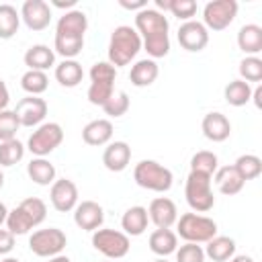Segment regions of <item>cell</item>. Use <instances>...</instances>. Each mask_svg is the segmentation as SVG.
Returning <instances> with one entry per match:
<instances>
[{
    "mask_svg": "<svg viewBox=\"0 0 262 262\" xmlns=\"http://www.w3.org/2000/svg\"><path fill=\"white\" fill-rule=\"evenodd\" d=\"M168 29V18L156 8H143L135 14V31L139 33L141 45L145 47L149 59L166 57L170 53Z\"/></svg>",
    "mask_w": 262,
    "mask_h": 262,
    "instance_id": "cell-1",
    "label": "cell"
},
{
    "mask_svg": "<svg viewBox=\"0 0 262 262\" xmlns=\"http://www.w3.org/2000/svg\"><path fill=\"white\" fill-rule=\"evenodd\" d=\"M45 217H47V205L41 199H37V196H29V199L20 201L18 207H14L12 211H8L6 229L12 235H25L33 227H37L39 223H43Z\"/></svg>",
    "mask_w": 262,
    "mask_h": 262,
    "instance_id": "cell-2",
    "label": "cell"
},
{
    "mask_svg": "<svg viewBox=\"0 0 262 262\" xmlns=\"http://www.w3.org/2000/svg\"><path fill=\"white\" fill-rule=\"evenodd\" d=\"M139 49H141L139 33L129 25H121L111 33L108 39V63L113 68L129 66L131 59H135V55L139 53Z\"/></svg>",
    "mask_w": 262,
    "mask_h": 262,
    "instance_id": "cell-3",
    "label": "cell"
},
{
    "mask_svg": "<svg viewBox=\"0 0 262 262\" xmlns=\"http://www.w3.org/2000/svg\"><path fill=\"white\" fill-rule=\"evenodd\" d=\"M133 180L137 182V186L145 188V190H154V192H166L172 188L174 176L172 172L162 166L156 160H141L135 168H133Z\"/></svg>",
    "mask_w": 262,
    "mask_h": 262,
    "instance_id": "cell-4",
    "label": "cell"
},
{
    "mask_svg": "<svg viewBox=\"0 0 262 262\" xmlns=\"http://www.w3.org/2000/svg\"><path fill=\"white\" fill-rule=\"evenodd\" d=\"M115 78L117 68H113L108 61H96L90 68V86H88V102L102 106L115 92Z\"/></svg>",
    "mask_w": 262,
    "mask_h": 262,
    "instance_id": "cell-5",
    "label": "cell"
},
{
    "mask_svg": "<svg viewBox=\"0 0 262 262\" xmlns=\"http://www.w3.org/2000/svg\"><path fill=\"white\" fill-rule=\"evenodd\" d=\"M176 227H178L176 235H180L184 242L190 244H207L211 237L217 235V223L211 217L199 213L180 215V219H176Z\"/></svg>",
    "mask_w": 262,
    "mask_h": 262,
    "instance_id": "cell-6",
    "label": "cell"
},
{
    "mask_svg": "<svg viewBox=\"0 0 262 262\" xmlns=\"http://www.w3.org/2000/svg\"><path fill=\"white\" fill-rule=\"evenodd\" d=\"M211 178L207 174L201 172H190L184 184V196L188 207L194 213H207L213 209L215 205V196H213V188H211Z\"/></svg>",
    "mask_w": 262,
    "mask_h": 262,
    "instance_id": "cell-7",
    "label": "cell"
},
{
    "mask_svg": "<svg viewBox=\"0 0 262 262\" xmlns=\"http://www.w3.org/2000/svg\"><path fill=\"white\" fill-rule=\"evenodd\" d=\"M63 141V129L59 123H41L27 141V149L37 156V158H45L49 156L55 147H59V143Z\"/></svg>",
    "mask_w": 262,
    "mask_h": 262,
    "instance_id": "cell-8",
    "label": "cell"
},
{
    "mask_svg": "<svg viewBox=\"0 0 262 262\" xmlns=\"http://www.w3.org/2000/svg\"><path fill=\"white\" fill-rule=\"evenodd\" d=\"M92 246L102 256H106L111 260H119V258H125L129 254L131 242H129V235H125L123 231L96 229V231H92Z\"/></svg>",
    "mask_w": 262,
    "mask_h": 262,
    "instance_id": "cell-9",
    "label": "cell"
},
{
    "mask_svg": "<svg viewBox=\"0 0 262 262\" xmlns=\"http://www.w3.org/2000/svg\"><path fill=\"white\" fill-rule=\"evenodd\" d=\"M68 237L61 229L57 227H47V229H37L29 237V248L35 256L39 258H53L59 256L61 250L66 248Z\"/></svg>",
    "mask_w": 262,
    "mask_h": 262,
    "instance_id": "cell-10",
    "label": "cell"
},
{
    "mask_svg": "<svg viewBox=\"0 0 262 262\" xmlns=\"http://www.w3.org/2000/svg\"><path fill=\"white\" fill-rule=\"evenodd\" d=\"M237 14L235 0H213L207 2L203 8V25L209 31H223L227 29Z\"/></svg>",
    "mask_w": 262,
    "mask_h": 262,
    "instance_id": "cell-11",
    "label": "cell"
},
{
    "mask_svg": "<svg viewBox=\"0 0 262 262\" xmlns=\"http://www.w3.org/2000/svg\"><path fill=\"white\" fill-rule=\"evenodd\" d=\"M178 43L182 49L190 53L203 51L209 43V31L199 20H186L178 27Z\"/></svg>",
    "mask_w": 262,
    "mask_h": 262,
    "instance_id": "cell-12",
    "label": "cell"
},
{
    "mask_svg": "<svg viewBox=\"0 0 262 262\" xmlns=\"http://www.w3.org/2000/svg\"><path fill=\"white\" fill-rule=\"evenodd\" d=\"M14 115L20 123V127H35L41 125L47 115V102L39 96H25L16 102Z\"/></svg>",
    "mask_w": 262,
    "mask_h": 262,
    "instance_id": "cell-13",
    "label": "cell"
},
{
    "mask_svg": "<svg viewBox=\"0 0 262 262\" xmlns=\"http://www.w3.org/2000/svg\"><path fill=\"white\" fill-rule=\"evenodd\" d=\"M49 201H51V205H53L55 211L70 213L78 205V186L72 180H68V178H59V180H55L51 184Z\"/></svg>",
    "mask_w": 262,
    "mask_h": 262,
    "instance_id": "cell-14",
    "label": "cell"
},
{
    "mask_svg": "<svg viewBox=\"0 0 262 262\" xmlns=\"http://www.w3.org/2000/svg\"><path fill=\"white\" fill-rule=\"evenodd\" d=\"M20 18L25 20L27 29L43 31L51 23V8L45 0H25L20 8Z\"/></svg>",
    "mask_w": 262,
    "mask_h": 262,
    "instance_id": "cell-15",
    "label": "cell"
},
{
    "mask_svg": "<svg viewBox=\"0 0 262 262\" xmlns=\"http://www.w3.org/2000/svg\"><path fill=\"white\" fill-rule=\"evenodd\" d=\"M147 217H149V221H151L158 229H170V227L176 223V219H178V209H176V205H174L172 199H168V196H158V199H154V201L149 203V207H147Z\"/></svg>",
    "mask_w": 262,
    "mask_h": 262,
    "instance_id": "cell-16",
    "label": "cell"
},
{
    "mask_svg": "<svg viewBox=\"0 0 262 262\" xmlns=\"http://www.w3.org/2000/svg\"><path fill=\"white\" fill-rule=\"evenodd\" d=\"M104 221V209L94 201H82L74 209V223L84 231L100 229Z\"/></svg>",
    "mask_w": 262,
    "mask_h": 262,
    "instance_id": "cell-17",
    "label": "cell"
},
{
    "mask_svg": "<svg viewBox=\"0 0 262 262\" xmlns=\"http://www.w3.org/2000/svg\"><path fill=\"white\" fill-rule=\"evenodd\" d=\"M201 129H203V135L209 139V141H215V143H221L229 137L231 133V123L229 119L223 115V113H207L203 117V123H201Z\"/></svg>",
    "mask_w": 262,
    "mask_h": 262,
    "instance_id": "cell-18",
    "label": "cell"
},
{
    "mask_svg": "<svg viewBox=\"0 0 262 262\" xmlns=\"http://www.w3.org/2000/svg\"><path fill=\"white\" fill-rule=\"evenodd\" d=\"M131 162V147L127 141H113L104 147L102 164L111 172H123Z\"/></svg>",
    "mask_w": 262,
    "mask_h": 262,
    "instance_id": "cell-19",
    "label": "cell"
},
{
    "mask_svg": "<svg viewBox=\"0 0 262 262\" xmlns=\"http://www.w3.org/2000/svg\"><path fill=\"white\" fill-rule=\"evenodd\" d=\"M88 29V18L82 10H68L63 16H59L57 25H55V35H63V37H84Z\"/></svg>",
    "mask_w": 262,
    "mask_h": 262,
    "instance_id": "cell-20",
    "label": "cell"
},
{
    "mask_svg": "<svg viewBox=\"0 0 262 262\" xmlns=\"http://www.w3.org/2000/svg\"><path fill=\"white\" fill-rule=\"evenodd\" d=\"M147 223H149L147 209L141 205L129 207L121 217V227L125 235H141L147 229Z\"/></svg>",
    "mask_w": 262,
    "mask_h": 262,
    "instance_id": "cell-21",
    "label": "cell"
},
{
    "mask_svg": "<svg viewBox=\"0 0 262 262\" xmlns=\"http://www.w3.org/2000/svg\"><path fill=\"white\" fill-rule=\"evenodd\" d=\"M160 74V68L156 63V59H139L131 66V72H129V80L133 86L137 88H145V86H151L156 82Z\"/></svg>",
    "mask_w": 262,
    "mask_h": 262,
    "instance_id": "cell-22",
    "label": "cell"
},
{
    "mask_svg": "<svg viewBox=\"0 0 262 262\" xmlns=\"http://www.w3.org/2000/svg\"><path fill=\"white\" fill-rule=\"evenodd\" d=\"M113 137V123L108 119H94L82 129V139L88 145H106Z\"/></svg>",
    "mask_w": 262,
    "mask_h": 262,
    "instance_id": "cell-23",
    "label": "cell"
},
{
    "mask_svg": "<svg viewBox=\"0 0 262 262\" xmlns=\"http://www.w3.org/2000/svg\"><path fill=\"white\" fill-rule=\"evenodd\" d=\"M215 184H217L221 194L233 196L244 188L246 182L242 180V176L237 174V170L233 166H221L215 170Z\"/></svg>",
    "mask_w": 262,
    "mask_h": 262,
    "instance_id": "cell-24",
    "label": "cell"
},
{
    "mask_svg": "<svg viewBox=\"0 0 262 262\" xmlns=\"http://www.w3.org/2000/svg\"><path fill=\"white\" fill-rule=\"evenodd\" d=\"M237 47L246 55H258L262 51V27L250 23L237 31Z\"/></svg>",
    "mask_w": 262,
    "mask_h": 262,
    "instance_id": "cell-25",
    "label": "cell"
},
{
    "mask_svg": "<svg viewBox=\"0 0 262 262\" xmlns=\"http://www.w3.org/2000/svg\"><path fill=\"white\" fill-rule=\"evenodd\" d=\"M55 63V51L49 49L47 45L39 43L27 49L25 53V66H29V70H37V72H45Z\"/></svg>",
    "mask_w": 262,
    "mask_h": 262,
    "instance_id": "cell-26",
    "label": "cell"
},
{
    "mask_svg": "<svg viewBox=\"0 0 262 262\" xmlns=\"http://www.w3.org/2000/svg\"><path fill=\"white\" fill-rule=\"evenodd\" d=\"M149 250L162 258L170 256L178 248V235L172 229H156L149 233Z\"/></svg>",
    "mask_w": 262,
    "mask_h": 262,
    "instance_id": "cell-27",
    "label": "cell"
},
{
    "mask_svg": "<svg viewBox=\"0 0 262 262\" xmlns=\"http://www.w3.org/2000/svg\"><path fill=\"white\" fill-rule=\"evenodd\" d=\"M205 256L211 258L213 262H227L229 258L235 256V242L227 235H215L207 242Z\"/></svg>",
    "mask_w": 262,
    "mask_h": 262,
    "instance_id": "cell-28",
    "label": "cell"
},
{
    "mask_svg": "<svg viewBox=\"0 0 262 262\" xmlns=\"http://www.w3.org/2000/svg\"><path fill=\"white\" fill-rule=\"evenodd\" d=\"M27 174L39 186H49L55 182V166L45 158H33L27 164Z\"/></svg>",
    "mask_w": 262,
    "mask_h": 262,
    "instance_id": "cell-29",
    "label": "cell"
},
{
    "mask_svg": "<svg viewBox=\"0 0 262 262\" xmlns=\"http://www.w3.org/2000/svg\"><path fill=\"white\" fill-rule=\"evenodd\" d=\"M84 78V70L76 59H63L61 63L55 66V80L63 86V88H74L82 82Z\"/></svg>",
    "mask_w": 262,
    "mask_h": 262,
    "instance_id": "cell-30",
    "label": "cell"
},
{
    "mask_svg": "<svg viewBox=\"0 0 262 262\" xmlns=\"http://www.w3.org/2000/svg\"><path fill=\"white\" fill-rule=\"evenodd\" d=\"M223 96H225V102L227 104H231V106H244L252 98V86L248 82H244V80H231L225 86Z\"/></svg>",
    "mask_w": 262,
    "mask_h": 262,
    "instance_id": "cell-31",
    "label": "cell"
},
{
    "mask_svg": "<svg viewBox=\"0 0 262 262\" xmlns=\"http://www.w3.org/2000/svg\"><path fill=\"white\" fill-rule=\"evenodd\" d=\"M20 86L29 96H39L47 90L49 86V78L45 72H37V70H27L20 78Z\"/></svg>",
    "mask_w": 262,
    "mask_h": 262,
    "instance_id": "cell-32",
    "label": "cell"
},
{
    "mask_svg": "<svg viewBox=\"0 0 262 262\" xmlns=\"http://www.w3.org/2000/svg\"><path fill=\"white\" fill-rule=\"evenodd\" d=\"M20 25V14L10 4H0V39H10L16 35Z\"/></svg>",
    "mask_w": 262,
    "mask_h": 262,
    "instance_id": "cell-33",
    "label": "cell"
},
{
    "mask_svg": "<svg viewBox=\"0 0 262 262\" xmlns=\"http://www.w3.org/2000/svg\"><path fill=\"white\" fill-rule=\"evenodd\" d=\"M233 168L237 170V174L242 176L244 182L246 180H254V178H258L262 174V160L258 156H254V154H244V156H239L235 160Z\"/></svg>",
    "mask_w": 262,
    "mask_h": 262,
    "instance_id": "cell-34",
    "label": "cell"
},
{
    "mask_svg": "<svg viewBox=\"0 0 262 262\" xmlns=\"http://www.w3.org/2000/svg\"><path fill=\"white\" fill-rule=\"evenodd\" d=\"M53 49H55V53H59L63 59H74V57L84 49V37H63V35H55Z\"/></svg>",
    "mask_w": 262,
    "mask_h": 262,
    "instance_id": "cell-35",
    "label": "cell"
},
{
    "mask_svg": "<svg viewBox=\"0 0 262 262\" xmlns=\"http://www.w3.org/2000/svg\"><path fill=\"white\" fill-rule=\"evenodd\" d=\"M217 168H219V160H217V156H215L213 151H209V149L196 151V154L190 158V172H201V174L213 176Z\"/></svg>",
    "mask_w": 262,
    "mask_h": 262,
    "instance_id": "cell-36",
    "label": "cell"
},
{
    "mask_svg": "<svg viewBox=\"0 0 262 262\" xmlns=\"http://www.w3.org/2000/svg\"><path fill=\"white\" fill-rule=\"evenodd\" d=\"M25 145L14 137L8 141H0V166H14L23 160Z\"/></svg>",
    "mask_w": 262,
    "mask_h": 262,
    "instance_id": "cell-37",
    "label": "cell"
},
{
    "mask_svg": "<svg viewBox=\"0 0 262 262\" xmlns=\"http://www.w3.org/2000/svg\"><path fill=\"white\" fill-rule=\"evenodd\" d=\"M239 80L244 82H260L262 80V59L258 55H246L239 61Z\"/></svg>",
    "mask_w": 262,
    "mask_h": 262,
    "instance_id": "cell-38",
    "label": "cell"
},
{
    "mask_svg": "<svg viewBox=\"0 0 262 262\" xmlns=\"http://www.w3.org/2000/svg\"><path fill=\"white\" fill-rule=\"evenodd\" d=\"M129 94L125 90H119V92H113V96L102 104V111L108 115V117H123L127 111H129Z\"/></svg>",
    "mask_w": 262,
    "mask_h": 262,
    "instance_id": "cell-39",
    "label": "cell"
},
{
    "mask_svg": "<svg viewBox=\"0 0 262 262\" xmlns=\"http://www.w3.org/2000/svg\"><path fill=\"white\" fill-rule=\"evenodd\" d=\"M20 123L14 115V111H0V141H8L14 139L16 131H18Z\"/></svg>",
    "mask_w": 262,
    "mask_h": 262,
    "instance_id": "cell-40",
    "label": "cell"
},
{
    "mask_svg": "<svg viewBox=\"0 0 262 262\" xmlns=\"http://www.w3.org/2000/svg\"><path fill=\"white\" fill-rule=\"evenodd\" d=\"M176 262H205V250L199 244L186 242L184 246L176 248Z\"/></svg>",
    "mask_w": 262,
    "mask_h": 262,
    "instance_id": "cell-41",
    "label": "cell"
},
{
    "mask_svg": "<svg viewBox=\"0 0 262 262\" xmlns=\"http://www.w3.org/2000/svg\"><path fill=\"white\" fill-rule=\"evenodd\" d=\"M178 20H192V16L196 14V2L194 0H170V8H168Z\"/></svg>",
    "mask_w": 262,
    "mask_h": 262,
    "instance_id": "cell-42",
    "label": "cell"
},
{
    "mask_svg": "<svg viewBox=\"0 0 262 262\" xmlns=\"http://www.w3.org/2000/svg\"><path fill=\"white\" fill-rule=\"evenodd\" d=\"M14 248V235L8 229H0V256L12 252Z\"/></svg>",
    "mask_w": 262,
    "mask_h": 262,
    "instance_id": "cell-43",
    "label": "cell"
},
{
    "mask_svg": "<svg viewBox=\"0 0 262 262\" xmlns=\"http://www.w3.org/2000/svg\"><path fill=\"white\" fill-rule=\"evenodd\" d=\"M119 4L123 6V8H127V10H143V8H147V2L145 0H137V2H127V0H119Z\"/></svg>",
    "mask_w": 262,
    "mask_h": 262,
    "instance_id": "cell-44",
    "label": "cell"
},
{
    "mask_svg": "<svg viewBox=\"0 0 262 262\" xmlns=\"http://www.w3.org/2000/svg\"><path fill=\"white\" fill-rule=\"evenodd\" d=\"M8 100H10L8 88H6L4 80H0V111H6V106H8Z\"/></svg>",
    "mask_w": 262,
    "mask_h": 262,
    "instance_id": "cell-45",
    "label": "cell"
},
{
    "mask_svg": "<svg viewBox=\"0 0 262 262\" xmlns=\"http://www.w3.org/2000/svg\"><path fill=\"white\" fill-rule=\"evenodd\" d=\"M51 4L55 6V8H72L74 10V6H76V0H51Z\"/></svg>",
    "mask_w": 262,
    "mask_h": 262,
    "instance_id": "cell-46",
    "label": "cell"
},
{
    "mask_svg": "<svg viewBox=\"0 0 262 262\" xmlns=\"http://www.w3.org/2000/svg\"><path fill=\"white\" fill-rule=\"evenodd\" d=\"M260 98H262V86H256V90H252V98H250V100H254L256 108H260V106H262Z\"/></svg>",
    "mask_w": 262,
    "mask_h": 262,
    "instance_id": "cell-47",
    "label": "cell"
},
{
    "mask_svg": "<svg viewBox=\"0 0 262 262\" xmlns=\"http://www.w3.org/2000/svg\"><path fill=\"white\" fill-rule=\"evenodd\" d=\"M229 262H254V258L252 256H246V254H239V256L229 258Z\"/></svg>",
    "mask_w": 262,
    "mask_h": 262,
    "instance_id": "cell-48",
    "label": "cell"
},
{
    "mask_svg": "<svg viewBox=\"0 0 262 262\" xmlns=\"http://www.w3.org/2000/svg\"><path fill=\"white\" fill-rule=\"evenodd\" d=\"M6 217H8V209H6V205L0 201V225L6 223Z\"/></svg>",
    "mask_w": 262,
    "mask_h": 262,
    "instance_id": "cell-49",
    "label": "cell"
},
{
    "mask_svg": "<svg viewBox=\"0 0 262 262\" xmlns=\"http://www.w3.org/2000/svg\"><path fill=\"white\" fill-rule=\"evenodd\" d=\"M156 6L162 8V10H168L170 8V0H156Z\"/></svg>",
    "mask_w": 262,
    "mask_h": 262,
    "instance_id": "cell-50",
    "label": "cell"
},
{
    "mask_svg": "<svg viewBox=\"0 0 262 262\" xmlns=\"http://www.w3.org/2000/svg\"><path fill=\"white\" fill-rule=\"evenodd\" d=\"M47 262H72V260H70L68 256H61V254H59V256H53V258H49Z\"/></svg>",
    "mask_w": 262,
    "mask_h": 262,
    "instance_id": "cell-51",
    "label": "cell"
},
{
    "mask_svg": "<svg viewBox=\"0 0 262 262\" xmlns=\"http://www.w3.org/2000/svg\"><path fill=\"white\" fill-rule=\"evenodd\" d=\"M4 186V174H2V170H0V188Z\"/></svg>",
    "mask_w": 262,
    "mask_h": 262,
    "instance_id": "cell-52",
    "label": "cell"
},
{
    "mask_svg": "<svg viewBox=\"0 0 262 262\" xmlns=\"http://www.w3.org/2000/svg\"><path fill=\"white\" fill-rule=\"evenodd\" d=\"M2 262H20V260H16V258H4Z\"/></svg>",
    "mask_w": 262,
    "mask_h": 262,
    "instance_id": "cell-53",
    "label": "cell"
},
{
    "mask_svg": "<svg viewBox=\"0 0 262 262\" xmlns=\"http://www.w3.org/2000/svg\"><path fill=\"white\" fill-rule=\"evenodd\" d=\"M154 262H168L166 258H158V260H154Z\"/></svg>",
    "mask_w": 262,
    "mask_h": 262,
    "instance_id": "cell-54",
    "label": "cell"
},
{
    "mask_svg": "<svg viewBox=\"0 0 262 262\" xmlns=\"http://www.w3.org/2000/svg\"><path fill=\"white\" fill-rule=\"evenodd\" d=\"M106 262H115V260H106Z\"/></svg>",
    "mask_w": 262,
    "mask_h": 262,
    "instance_id": "cell-55",
    "label": "cell"
}]
</instances>
